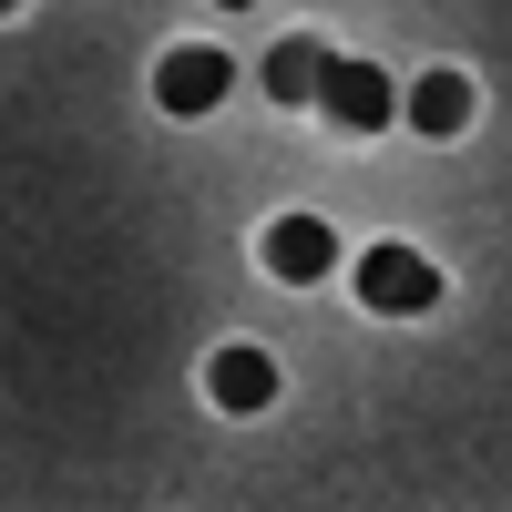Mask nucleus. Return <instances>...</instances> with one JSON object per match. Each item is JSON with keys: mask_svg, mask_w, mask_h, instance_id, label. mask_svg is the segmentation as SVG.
Here are the masks:
<instances>
[{"mask_svg": "<svg viewBox=\"0 0 512 512\" xmlns=\"http://www.w3.org/2000/svg\"><path fill=\"white\" fill-rule=\"evenodd\" d=\"M359 297L379 318H420V308H441V267L420 246H369L359 256Z\"/></svg>", "mask_w": 512, "mask_h": 512, "instance_id": "obj_1", "label": "nucleus"}, {"mask_svg": "<svg viewBox=\"0 0 512 512\" xmlns=\"http://www.w3.org/2000/svg\"><path fill=\"white\" fill-rule=\"evenodd\" d=\"M226 82H236V62L216 52V41H175V52L154 62V103L175 113V123H195V113L226 103Z\"/></svg>", "mask_w": 512, "mask_h": 512, "instance_id": "obj_2", "label": "nucleus"}, {"mask_svg": "<svg viewBox=\"0 0 512 512\" xmlns=\"http://www.w3.org/2000/svg\"><path fill=\"white\" fill-rule=\"evenodd\" d=\"M318 113L338 123V134H379V123L400 113V93H390V72H379V62H338V52H328V72H318Z\"/></svg>", "mask_w": 512, "mask_h": 512, "instance_id": "obj_3", "label": "nucleus"}, {"mask_svg": "<svg viewBox=\"0 0 512 512\" xmlns=\"http://www.w3.org/2000/svg\"><path fill=\"white\" fill-rule=\"evenodd\" d=\"M205 400L236 410V420H256V410L277 400V359L267 349H216V359H205Z\"/></svg>", "mask_w": 512, "mask_h": 512, "instance_id": "obj_4", "label": "nucleus"}, {"mask_svg": "<svg viewBox=\"0 0 512 512\" xmlns=\"http://www.w3.org/2000/svg\"><path fill=\"white\" fill-rule=\"evenodd\" d=\"M338 267V236L318 226V216H277L267 226V277H287V287H318Z\"/></svg>", "mask_w": 512, "mask_h": 512, "instance_id": "obj_5", "label": "nucleus"}, {"mask_svg": "<svg viewBox=\"0 0 512 512\" xmlns=\"http://www.w3.org/2000/svg\"><path fill=\"white\" fill-rule=\"evenodd\" d=\"M400 113H410V134H431V144H451L461 123H472V82H461V72H420L410 93H400Z\"/></svg>", "mask_w": 512, "mask_h": 512, "instance_id": "obj_6", "label": "nucleus"}, {"mask_svg": "<svg viewBox=\"0 0 512 512\" xmlns=\"http://www.w3.org/2000/svg\"><path fill=\"white\" fill-rule=\"evenodd\" d=\"M318 72H328V41L297 31V41L267 52V93H277V103H318Z\"/></svg>", "mask_w": 512, "mask_h": 512, "instance_id": "obj_7", "label": "nucleus"}, {"mask_svg": "<svg viewBox=\"0 0 512 512\" xmlns=\"http://www.w3.org/2000/svg\"><path fill=\"white\" fill-rule=\"evenodd\" d=\"M216 11H256V0H216Z\"/></svg>", "mask_w": 512, "mask_h": 512, "instance_id": "obj_8", "label": "nucleus"}, {"mask_svg": "<svg viewBox=\"0 0 512 512\" xmlns=\"http://www.w3.org/2000/svg\"><path fill=\"white\" fill-rule=\"evenodd\" d=\"M11 11H21V0H0V21H11Z\"/></svg>", "mask_w": 512, "mask_h": 512, "instance_id": "obj_9", "label": "nucleus"}]
</instances>
